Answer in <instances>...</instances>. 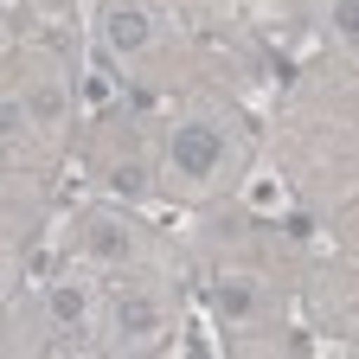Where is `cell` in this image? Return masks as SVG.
Segmentation results:
<instances>
[{
	"mask_svg": "<svg viewBox=\"0 0 359 359\" xmlns=\"http://www.w3.org/2000/svg\"><path fill=\"white\" fill-rule=\"evenodd\" d=\"M167 167H173V180H187V187H212V180L231 167V135H224V122L187 116L167 135Z\"/></svg>",
	"mask_w": 359,
	"mask_h": 359,
	"instance_id": "cell-1",
	"label": "cell"
},
{
	"mask_svg": "<svg viewBox=\"0 0 359 359\" xmlns=\"http://www.w3.org/2000/svg\"><path fill=\"white\" fill-rule=\"evenodd\" d=\"M77 250L90 263H135V257H142V231H135L122 212H90L77 224Z\"/></svg>",
	"mask_w": 359,
	"mask_h": 359,
	"instance_id": "cell-2",
	"label": "cell"
},
{
	"mask_svg": "<svg viewBox=\"0 0 359 359\" xmlns=\"http://www.w3.org/2000/svg\"><path fill=\"white\" fill-rule=\"evenodd\" d=\"M109 334H116L122 346H154V340L167 334V308H161L148 289H122V295L109 302Z\"/></svg>",
	"mask_w": 359,
	"mask_h": 359,
	"instance_id": "cell-3",
	"label": "cell"
},
{
	"mask_svg": "<svg viewBox=\"0 0 359 359\" xmlns=\"http://www.w3.org/2000/svg\"><path fill=\"white\" fill-rule=\"evenodd\" d=\"M103 45L116 58H142L154 45V13L142 7V0H109L103 7Z\"/></svg>",
	"mask_w": 359,
	"mask_h": 359,
	"instance_id": "cell-4",
	"label": "cell"
},
{
	"mask_svg": "<svg viewBox=\"0 0 359 359\" xmlns=\"http://www.w3.org/2000/svg\"><path fill=\"white\" fill-rule=\"evenodd\" d=\"M212 308H218V321H231V327L257 321V308H263L257 276H218V283H212Z\"/></svg>",
	"mask_w": 359,
	"mask_h": 359,
	"instance_id": "cell-5",
	"label": "cell"
},
{
	"mask_svg": "<svg viewBox=\"0 0 359 359\" xmlns=\"http://www.w3.org/2000/svg\"><path fill=\"white\" fill-rule=\"evenodd\" d=\"M20 103H26V128H58L65 109H71V97H65V83H58V77H39Z\"/></svg>",
	"mask_w": 359,
	"mask_h": 359,
	"instance_id": "cell-6",
	"label": "cell"
},
{
	"mask_svg": "<svg viewBox=\"0 0 359 359\" xmlns=\"http://www.w3.org/2000/svg\"><path fill=\"white\" fill-rule=\"evenodd\" d=\"M45 308H52L58 327H77V334H83L90 308H97V295H90V283H52V289H45Z\"/></svg>",
	"mask_w": 359,
	"mask_h": 359,
	"instance_id": "cell-7",
	"label": "cell"
},
{
	"mask_svg": "<svg viewBox=\"0 0 359 359\" xmlns=\"http://www.w3.org/2000/svg\"><path fill=\"white\" fill-rule=\"evenodd\" d=\"M109 193L128 199V205L148 199V167H142V161H116V167H109Z\"/></svg>",
	"mask_w": 359,
	"mask_h": 359,
	"instance_id": "cell-8",
	"label": "cell"
},
{
	"mask_svg": "<svg viewBox=\"0 0 359 359\" xmlns=\"http://www.w3.org/2000/svg\"><path fill=\"white\" fill-rule=\"evenodd\" d=\"M20 128H26V103L20 97H0V142H13Z\"/></svg>",
	"mask_w": 359,
	"mask_h": 359,
	"instance_id": "cell-9",
	"label": "cell"
},
{
	"mask_svg": "<svg viewBox=\"0 0 359 359\" xmlns=\"http://www.w3.org/2000/svg\"><path fill=\"white\" fill-rule=\"evenodd\" d=\"M334 32H340V39L359 32V0H334Z\"/></svg>",
	"mask_w": 359,
	"mask_h": 359,
	"instance_id": "cell-10",
	"label": "cell"
},
{
	"mask_svg": "<svg viewBox=\"0 0 359 359\" xmlns=\"http://www.w3.org/2000/svg\"><path fill=\"white\" fill-rule=\"evenodd\" d=\"M0 353H13V340H7V314H0Z\"/></svg>",
	"mask_w": 359,
	"mask_h": 359,
	"instance_id": "cell-11",
	"label": "cell"
},
{
	"mask_svg": "<svg viewBox=\"0 0 359 359\" xmlns=\"http://www.w3.org/2000/svg\"><path fill=\"white\" fill-rule=\"evenodd\" d=\"M32 7H65V0H32Z\"/></svg>",
	"mask_w": 359,
	"mask_h": 359,
	"instance_id": "cell-12",
	"label": "cell"
}]
</instances>
